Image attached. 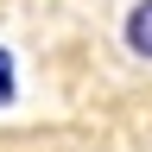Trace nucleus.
Here are the masks:
<instances>
[{
  "label": "nucleus",
  "instance_id": "f257e3e1",
  "mask_svg": "<svg viewBox=\"0 0 152 152\" xmlns=\"http://www.w3.org/2000/svg\"><path fill=\"white\" fill-rule=\"evenodd\" d=\"M121 45L140 57V64H152V0H133L127 19H121Z\"/></svg>",
  "mask_w": 152,
  "mask_h": 152
},
{
  "label": "nucleus",
  "instance_id": "f03ea898",
  "mask_svg": "<svg viewBox=\"0 0 152 152\" xmlns=\"http://www.w3.org/2000/svg\"><path fill=\"white\" fill-rule=\"evenodd\" d=\"M7 102H13V57L0 51V108H7Z\"/></svg>",
  "mask_w": 152,
  "mask_h": 152
}]
</instances>
